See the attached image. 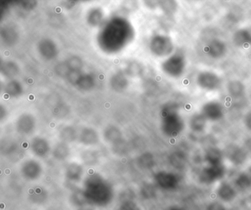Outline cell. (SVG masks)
<instances>
[{
    "instance_id": "cell-1",
    "label": "cell",
    "mask_w": 251,
    "mask_h": 210,
    "mask_svg": "<svg viewBox=\"0 0 251 210\" xmlns=\"http://www.w3.org/2000/svg\"><path fill=\"white\" fill-rule=\"evenodd\" d=\"M83 192L89 203L101 207L108 205L114 195L111 185L98 175L91 176L85 181Z\"/></svg>"
},
{
    "instance_id": "cell-2",
    "label": "cell",
    "mask_w": 251,
    "mask_h": 210,
    "mask_svg": "<svg viewBox=\"0 0 251 210\" xmlns=\"http://www.w3.org/2000/svg\"><path fill=\"white\" fill-rule=\"evenodd\" d=\"M226 170L223 164H208L200 173L199 181L205 185H211L220 181L224 176Z\"/></svg>"
},
{
    "instance_id": "cell-3",
    "label": "cell",
    "mask_w": 251,
    "mask_h": 210,
    "mask_svg": "<svg viewBox=\"0 0 251 210\" xmlns=\"http://www.w3.org/2000/svg\"><path fill=\"white\" fill-rule=\"evenodd\" d=\"M155 182L161 189L172 190L177 187L180 181L174 173L161 171L155 174Z\"/></svg>"
},
{
    "instance_id": "cell-4",
    "label": "cell",
    "mask_w": 251,
    "mask_h": 210,
    "mask_svg": "<svg viewBox=\"0 0 251 210\" xmlns=\"http://www.w3.org/2000/svg\"><path fill=\"white\" fill-rule=\"evenodd\" d=\"M217 196L225 202L233 201L236 196V191L230 184L222 182L217 189Z\"/></svg>"
},
{
    "instance_id": "cell-5",
    "label": "cell",
    "mask_w": 251,
    "mask_h": 210,
    "mask_svg": "<svg viewBox=\"0 0 251 210\" xmlns=\"http://www.w3.org/2000/svg\"><path fill=\"white\" fill-rule=\"evenodd\" d=\"M220 79L214 73L204 72L198 76V83L202 88L211 90L218 87Z\"/></svg>"
},
{
    "instance_id": "cell-6",
    "label": "cell",
    "mask_w": 251,
    "mask_h": 210,
    "mask_svg": "<svg viewBox=\"0 0 251 210\" xmlns=\"http://www.w3.org/2000/svg\"><path fill=\"white\" fill-rule=\"evenodd\" d=\"M202 116L205 118L210 119V120H218L223 116L222 107L217 103H208L204 106L203 110H202Z\"/></svg>"
},
{
    "instance_id": "cell-7",
    "label": "cell",
    "mask_w": 251,
    "mask_h": 210,
    "mask_svg": "<svg viewBox=\"0 0 251 210\" xmlns=\"http://www.w3.org/2000/svg\"><path fill=\"white\" fill-rule=\"evenodd\" d=\"M167 132L172 136L178 135L183 128V123L180 117L177 116H173L167 120Z\"/></svg>"
},
{
    "instance_id": "cell-8",
    "label": "cell",
    "mask_w": 251,
    "mask_h": 210,
    "mask_svg": "<svg viewBox=\"0 0 251 210\" xmlns=\"http://www.w3.org/2000/svg\"><path fill=\"white\" fill-rule=\"evenodd\" d=\"M205 160L210 165L222 164L223 155L222 152L217 148H211L206 151L205 156Z\"/></svg>"
},
{
    "instance_id": "cell-9",
    "label": "cell",
    "mask_w": 251,
    "mask_h": 210,
    "mask_svg": "<svg viewBox=\"0 0 251 210\" xmlns=\"http://www.w3.org/2000/svg\"><path fill=\"white\" fill-rule=\"evenodd\" d=\"M228 157L233 164H240L245 161L246 154L245 151L239 147H233L228 151Z\"/></svg>"
},
{
    "instance_id": "cell-10",
    "label": "cell",
    "mask_w": 251,
    "mask_h": 210,
    "mask_svg": "<svg viewBox=\"0 0 251 210\" xmlns=\"http://www.w3.org/2000/svg\"><path fill=\"white\" fill-rule=\"evenodd\" d=\"M236 187L240 190H247L251 187V173H242L235 180Z\"/></svg>"
},
{
    "instance_id": "cell-11",
    "label": "cell",
    "mask_w": 251,
    "mask_h": 210,
    "mask_svg": "<svg viewBox=\"0 0 251 210\" xmlns=\"http://www.w3.org/2000/svg\"><path fill=\"white\" fill-rule=\"evenodd\" d=\"M27 165L28 166L23 168V176L28 180L37 179L41 174V170L39 166L36 164H28Z\"/></svg>"
},
{
    "instance_id": "cell-12",
    "label": "cell",
    "mask_w": 251,
    "mask_h": 210,
    "mask_svg": "<svg viewBox=\"0 0 251 210\" xmlns=\"http://www.w3.org/2000/svg\"><path fill=\"white\" fill-rule=\"evenodd\" d=\"M205 119L206 118L202 115L194 116L191 119V129H193L195 132H201L203 130L205 126Z\"/></svg>"
},
{
    "instance_id": "cell-13",
    "label": "cell",
    "mask_w": 251,
    "mask_h": 210,
    "mask_svg": "<svg viewBox=\"0 0 251 210\" xmlns=\"http://www.w3.org/2000/svg\"><path fill=\"white\" fill-rule=\"evenodd\" d=\"M170 161H171V164H173V167L177 169H181L186 165V159L184 154L177 152L173 154Z\"/></svg>"
},
{
    "instance_id": "cell-14",
    "label": "cell",
    "mask_w": 251,
    "mask_h": 210,
    "mask_svg": "<svg viewBox=\"0 0 251 210\" xmlns=\"http://www.w3.org/2000/svg\"><path fill=\"white\" fill-rule=\"evenodd\" d=\"M81 169L77 166H70L67 171V179L72 182H79L82 176Z\"/></svg>"
},
{
    "instance_id": "cell-15",
    "label": "cell",
    "mask_w": 251,
    "mask_h": 210,
    "mask_svg": "<svg viewBox=\"0 0 251 210\" xmlns=\"http://www.w3.org/2000/svg\"><path fill=\"white\" fill-rule=\"evenodd\" d=\"M225 51V47L222 43L214 42L208 47V53L214 57L223 55Z\"/></svg>"
},
{
    "instance_id": "cell-16",
    "label": "cell",
    "mask_w": 251,
    "mask_h": 210,
    "mask_svg": "<svg viewBox=\"0 0 251 210\" xmlns=\"http://www.w3.org/2000/svg\"><path fill=\"white\" fill-rule=\"evenodd\" d=\"M118 210H142L140 207L133 201H126L120 206Z\"/></svg>"
},
{
    "instance_id": "cell-17",
    "label": "cell",
    "mask_w": 251,
    "mask_h": 210,
    "mask_svg": "<svg viewBox=\"0 0 251 210\" xmlns=\"http://www.w3.org/2000/svg\"><path fill=\"white\" fill-rule=\"evenodd\" d=\"M142 194L147 198H151V197L155 195V189H154L153 187L151 186V185H145L142 188Z\"/></svg>"
},
{
    "instance_id": "cell-18",
    "label": "cell",
    "mask_w": 251,
    "mask_h": 210,
    "mask_svg": "<svg viewBox=\"0 0 251 210\" xmlns=\"http://www.w3.org/2000/svg\"><path fill=\"white\" fill-rule=\"evenodd\" d=\"M208 210H226L223 206L218 203H214L208 206Z\"/></svg>"
},
{
    "instance_id": "cell-19",
    "label": "cell",
    "mask_w": 251,
    "mask_h": 210,
    "mask_svg": "<svg viewBox=\"0 0 251 210\" xmlns=\"http://www.w3.org/2000/svg\"><path fill=\"white\" fill-rule=\"evenodd\" d=\"M245 124H246L247 127L251 130V113H250L245 117Z\"/></svg>"
},
{
    "instance_id": "cell-20",
    "label": "cell",
    "mask_w": 251,
    "mask_h": 210,
    "mask_svg": "<svg viewBox=\"0 0 251 210\" xmlns=\"http://www.w3.org/2000/svg\"><path fill=\"white\" fill-rule=\"evenodd\" d=\"M167 210H185L182 207H178V206H173V207H170Z\"/></svg>"
},
{
    "instance_id": "cell-21",
    "label": "cell",
    "mask_w": 251,
    "mask_h": 210,
    "mask_svg": "<svg viewBox=\"0 0 251 210\" xmlns=\"http://www.w3.org/2000/svg\"><path fill=\"white\" fill-rule=\"evenodd\" d=\"M79 210H93V209L91 207H88V206H83V207H80V208L79 209Z\"/></svg>"
}]
</instances>
